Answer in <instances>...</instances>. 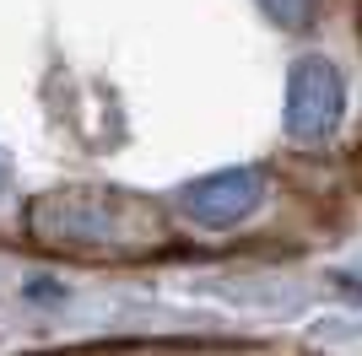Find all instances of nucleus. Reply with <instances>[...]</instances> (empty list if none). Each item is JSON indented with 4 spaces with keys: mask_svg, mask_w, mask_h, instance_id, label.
<instances>
[{
    "mask_svg": "<svg viewBox=\"0 0 362 356\" xmlns=\"http://www.w3.org/2000/svg\"><path fill=\"white\" fill-rule=\"evenodd\" d=\"M259 6H265L281 28H308L319 16V0H259Z\"/></svg>",
    "mask_w": 362,
    "mask_h": 356,
    "instance_id": "20e7f679",
    "label": "nucleus"
},
{
    "mask_svg": "<svg viewBox=\"0 0 362 356\" xmlns=\"http://www.w3.org/2000/svg\"><path fill=\"white\" fill-rule=\"evenodd\" d=\"M259 194H265V173L259 167H222V173L189 178L179 189V210L195 227H233L259 206Z\"/></svg>",
    "mask_w": 362,
    "mask_h": 356,
    "instance_id": "7ed1b4c3",
    "label": "nucleus"
},
{
    "mask_svg": "<svg viewBox=\"0 0 362 356\" xmlns=\"http://www.w3.org/2000/svg\"><path fill=\"white\" fill-rule=\"evenodd\" d=\"M28 237L60 259H146L168 249V216L130 189H44L28 200Z\"/></svg>",
    "mask_w": 362,
    "mask_h": 356,
    "instance_id": "f257e3e1",
    "label": "nucleus"
},
{
    "mask_svg": "<svg viewBox=\"0 0 362 356\" xmlns=\"http://www.w3.org/2000/svg\"><path fill=\"white\" fill-rule=\"evenodd\" d=\"M11 189V162H6V157H0V194Z\"/></svg>",
    "mask_w": 362,
    "mask_h": 356,
    "instance_id": "39448f33",
    "label": "nucleus"
},
{
    "mask_svg": "<svg viewBox=\"0 0 362 356\" xmlns=\"http://www.w3.org/2000/svg\"><path fill=\"white\" fill-rule=\"evenodd\" d=\"M341 119H346V81H341V71L319 54L298 59L287 76V103H281L287 135L303 141V146H319V141H330L341 130Z\"/></svg>",
    "mask_w": 362,
    "mask_h": 356,
    "instance_id": "f03ea898",
    "label": "nucleus"
}]
</instances>
